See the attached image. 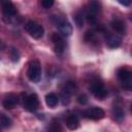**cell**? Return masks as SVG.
Instances as JSON below:
<instances>
[{
  "instance_id": "8992f818",
  "label": "cell",
  "mask_w": 132,
  "mask_h": 132,
  "mask_svg": "<svg viewBox=\"0 0 132 132\" xmlns=\"http://www.w3.org/2000/svg\"><path fill=\"white\" fill-rule=\"evenodd\" d=\"M39 100L36 94H30L24 99V106L28 111H35L38 108Z\"/></svg>"
},
{
  "instance_id": "7c38bea8",
  "label": "cell",
  "mask_w": 132,
  "mask_h": 132,
  "mask_svg": "<svg viewBox=\"0 0 132 132\" xmlns=\"http://www.w3.org/2000/svg\"><path fill=\"white\" fill-rule=\"evenodd\" d=\"M66 125L70 130H75L79 126V120L76 114H69L66 120Z\"/></svg>"
},
{
  "instance_id": "7402d4cb",
  "label": "cell",
  "mask_w": 132,
  "mask_h": 132,
  "mask_svg": "<svg viewBox=\"0 0 132 132\" xmlns=\"http://www.w3.org/2000/svg\"><path fill=\"white\" fill-rule=\"evenodd\" d=\"M76 100H77V102H78L80 105H85V104L88 103V96H87L86 94H79V95L77 96Z\"/></svg>"
},
{
  "instance_id": "ba28073f",
  "label": "cell",
  "mask_w": 132,
  "mask_h": 132,
  "mask_svg": "<svg viewBox=\"0 0 132 132\" xmlns=\"http://www.w3.org/2000/svg\"><path fill=\"white\" fill-rule=\"evenodd\" d=\"M56 24H57L56 26L58 27V30H59L61 35H63V36H70L72 34V26L67 21L59 19Z\"/></svg>"
},
{
  "instance_id": "5bb4252c",
  "label": "cell",
  "mask_w": 132,
  "mask_h": 132,
  "mask_svg": "<svg viewBox=\"0 0 132 132\" xmlns=\"http://www.w3.org/2000/svg\"><path fill=\"white\" fill-rule=\"evenodd\" d=\"M88 11L93 13V14H97L101 11V4L99 3V1L97 0H91L89 2V5H88Z\"/></svg>"
},
{
  "instance_id": "30bf717a",
  "label": "cell",
  "mask_w": 132,
  "mask_h": 132,
  "mask_svg": "<svg viewBox=\"0 0 132 132\" xmlns=\"http://www.w3.org/2000/svg\"><path fill=\"white\" fill-rule=\"evenodd\" d=\"M2 10H3V13L5 16H13L16 12L15 6L9 0H3L2 1Z\"/></svg>"
},
{
  "instance_id": "52a82bcc",
  "label": "cell",
  "mask_w": 132,
  "mask_h": 132,
  "mask_svg": "<svg viewBox=\"0 0 132 132\" xmlns=\"http://www.w3.org/2000/svg\"><path fill=\"white\" fill-rule=\"evenodd\" d=\"M52 41L55 45V51L57 54H63L65 50V41L60 33H53L52 34Z\"/></svg>"
},
{
  "instance_id": "e0dca14e",
  "label": "cell",
  "mask_w": 132,
  "mask_h": 132,
  "mask_svg": "<svg viewBox=\"0 0 132 132\" xmlns=\"http://www.w3.org/2000/svg\"><path fill=\"white\" fill-rule=\"evenodd\" d=\"M73 20H74L75 25H76L78 28H80V27L84 26V13H82L81 11H77V12L74 14V16H73Z\"/></svg>"
},
{
  "instance_id": "ffe728a7",
  "label": "cell",
  "mask_w": 132,
  "mask_h": 132,
  "mask_svg": "<svg viewBox=\"0 0 132 132\" xmlns=\"http://www.w3.org/2000/svg\"><path fill=\"white\" fill-rule=\"evenodd\" d=\"M86 19H87V22L90 24V25H96L97 24V16L91 12H87L86 13Z\"/></svg>"
},
{
  "instance_id": "9a60e30c",
  "label": "cell",
  "mask_w": 132,
  "mask_h": 132,
  "mask_svg": "<svg viewBox=\"0 0 132 132\" xmlns=\"http://www.w3.org/2000/svg\"><path fill=\"white\" fill-rule=\"evenodd\" d=\"M121 41H122V39L118 35H109V37L106 40V43L109 47L116 48V47H119L121 45Z\"/></svg>"
},
{
  "instance_id": "ac0fdd59",
  "label": "cell",
  "mask_w": 132,
  "mask_h": 132,
  "mask_svg": "<svg viewBox=\"0 0 132 132\" xmlns=\"http://www.w3.org/2000/svg\"><path fill=\"white\" fill-rule=\"evenodd\" d=\"M112 113H113V117L117 121H122L125 117V112L124 110L121 108V107H113V110H112Z\"/></svg>"
},
{
  "instance_id": "484cf974",
  "label": "cell",
  "mask_w": 132,
  "mask_h": 132,
  "mask_svg": "<svg viewBox=\"0 0 132 132\" xmlns=\"http://www.w3.org/2000/svg\"><path fill=\"white\" fill-rule=\"evenodd\" d=\"M0 41H1V40H0Z\"/></svg>"
},
{
  "instance_id": "44dd1931",
  "label": "cell",
  "mask_w": 132,
  "mask_h": 132,
  "mask_svg": "<svg viewBox=\"0 0 132 132\" xmlns=\"http://www.w3.org/2000/svg\"><path fill=\"white\" fill-rule=\"evenodd\" d=\"M10 58H11V61L12 62H18L20 60V53L16 48L12 47L10 50Z\"/></svg>"
},
{
  "instance_id": "4fadbf2b",
  "label": "cell",
  "mask_w": 132,
  "mask_h": 132,
  "mask_svg": "<svg viewBox=\"0 0 132 132\" xmlns=\"http://www.w3.org/2000/svg\"><path fill=\"white\" fill-rule=\"evenodd\" d=\"M44 99H45L46 105L48 107H52V108L56 107L58 105V103H59V98H58V96L55 93H48V94H46Z\"/></svg>"
},
{
  "instance_id": "3957f363",
  "label": "cell",
  "mask_w": 132,
  "mask_h": 132,
  "mask_svg": "<svg viewBox=\"0 0 132 132\" xmlns=\"http://www.w3.org/2000/svg\"><path fill=\"white\" fill-rule=\"evenodd\" d=\"M25 29L30 33V35L33 37V38H36V39H39L43 36V33H44V29L41 25L37 24L36 22L34 21H29L27 22V24L25 25Z\"/></svg>"
},
{
  "instance_id": "9c48e42d",
  "label": "cell",
  "mask_w": 132,
  "mask_h": 132,
  "mask_svg": "<svg viewBox=\"0 0 132 132\" xmlns=\"http://www.w3.org/2000/svg\"><path fill=\"white\" fill-rule=\"evenodd\" d=\"M18 102H19V97L13 93H9L3 99V106L6 109H12Z\"/></svg>"
},
{
  "instance_id": "6da1fadb",
  "label": "cell",
  "mask_w": 132,
  "mask_h": 132,
  "mask_svg": "<svg viewBox=\"0 0 132 132\" xmlns=\"http://www.w3.org/2000/svg\"><path fill=\"white\" fill-rule=\"evenodd\" d=\"M28 78L33 82H38L41 78V66L38 61H31L27 70Z\"/></svg>"
},
{
  "instance_id": "277c9868",
  "label": "cell",
  "mask_w": 132,
  "mask_h": 132,
  "mask_svg": "<svg viewBox=\"0 0 132 132\" xmlns=\"http://www.w3.org/2000/svg\"><path fill=\"white\" fill-rule=\"evenodd\" d=\"M90 90H91L92 94H93L96 98H98V99H100V100L104 99V98L107 96V90L105 89L104 85H103L101 81H98V80H97V81L92 82V85H91V87H90Z\"/></svg>"
},
{
  "instance_id": "603a6c76",
  "label": "cell",
  "mask_w": 132,
  "mask_h": 132,
  "mask_svg": "<svg viewBox=\"0 0 132 132\" xmlns=\"http://www.w3.org/2000/svg\"><path fill=\"white\" fill-rule=\"evenodd\" d=\"M61 99H62V104H63V105H67V104H69V102H70V95H68V94H66V93H64V92H62V93H61Z\"/></svg>"
},
{
  "instance_id": "8fae6325",
  "label": "cell",
  "mask_w": 132,
  "mask_h": 132,
  "mask_svg": "<svg viewBox=\"0 0 132 132\" xmlns=\"http://www.w3.org/2000/svg\"><path fill=\"white\" fill-rule=\"evenodd\" d=\"M110 26H111V28H112L116 32H118V33L124 34V33L126 32V26H125V23L122 22V21L119 20V19H114V20H112L111 23H110Z\"/></svg>"
},
{
  "instance_id": "2e32d148",
  "label": "cell",
  "mask_w": 132,
  "mask_h": 132,
  "mask_svg": "<svg viewBox=\"0 0 132 132\" xmlns=\"http://www.w3.org/2000/svg\"><path fill=\"white\" fill-rule=\"evenodd\" d=\"M76 89H77V87H76L75 82H73V81H67L63 86L62 92H64V93H66V94H68V95L71 96L72 94H74L76 92Z\"/></svg>"
},
{
  "instance_id": "d6986e66",
  "label": "cell",
  "mask_w": 132,
  "mask_h": 132,
  "mask_svg": "<svg viewBox=\"0 0 132 132\" xmlns=\"http://www.w3.org/2000/svg\"><path fill=\"white\" fill-rule=\"evenodd\" d=\"M0 125L4 128H8L11 126V120L7 116H5L4 113L0 112Z\"/></svg>"
},
{
  "instance_id": "cb8c5ba5",
  "label": "cell",
  "mask_w": 132,
  "mask_h": 132,
  "mask_svg": "<svg viewBox=\"0 0 132 132\" xmlns=\"http://www.w3.org/2000/svg\"><path fill=\"white\" fill-rule=\"evenodd\" d=\"M55 0H40V4L43 8H50L54 5Z\"/></svg>"
},
{
  "instance_id": "7a4b0ae2",
  "label": "cell",
  "mask_w": 132,
  "mask_h": 132,
  "mask_svg": "<svg viewBox=\"0 0 132 132\" xmlns=\"http://www.w3.org/2000/svg\"><path fill=\"white\" fill-rule=\"evenodd\" d=\"M118 77L122 84V86L130 91L132 89V72L127 68H120L118 71Z\"/></svg>"
},
{
  "instance_id": "5b68a950",
  "label": "cell",
  "mask_w": 132,
  "mask_h": 132,
  "mask_svg": "<svg viewBox=\"0 0 132 132\" xmlns=\"http://www.w3.org/2000/svg\"><path fill=\"white\" fill-rule=\"evenodd\" d=\"M82 114H84V117L87 118V119L97 121V120L103 119L104 116H105V112H104V110H103L102 108L97 107V106H94V107H91V108L86 109V110L82 112Z\"/></svg>"
},
{
  "instance_id": "d4e9b609",
  "label": "cell",
  "mask_w": 132,
  "mask_h": 132,
  "mask_svg": "<svg viewBox=\"0 0 132 132\" xmlns=\"http://www.w3.org/2000/svg\"><path fill=\"white\" fill-rule=\"evenodd\" d=\"M93 38H94V33L92 31H87L86 34H85V39L87 41H91Z\"/></svg>"
}]
</instances>
